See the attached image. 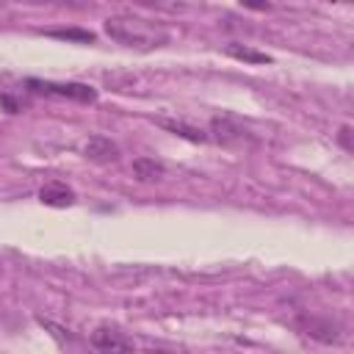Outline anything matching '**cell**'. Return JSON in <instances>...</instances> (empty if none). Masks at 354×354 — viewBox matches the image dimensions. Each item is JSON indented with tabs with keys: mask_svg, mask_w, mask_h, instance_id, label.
<instances>
[{
	"mask_svg": "<svg viewBox=\"0 0 354 354\" xmlns=\"http://www.w3.org/2000/svg\"><path fill=\"white\" fill-rule=\"evenodd\" d=\"M299 329L321 343H337L340 340V326L332 318H318V315H301Z\"/></svg>",
	"mask_w": 354,
	"mask_h": 354,
	"instance_id": "obj_5",
	"label": "cell"
},
{
	"mask_svg": "<svg viewBox=\"0 0 354 354\" xmlns=\"http://www.w3.org/2000/svg\"><path fill=\"white\" fill-rule=\"evenodd\" d=\"M44 36L61 39V41H77V44H91L94 41V33L83 30V28H53V30H44Z\"/></svg>",
	"mask_w": 354,
	"mask_h": 354,
	"instance_id": "obj_11",
	"label": "cell"
},
{
	"mask_svg": "<svg viewBox=\"0 0 354 354\" xmlns=\"http://www.w3.org/2000/svg\"><path fill=\"white\" fill-rule=\"evenodd\" d=\"M130 171L138 183H160L166 177V163L158 158H136Z\"/></svg>",
	"mask_w": 354,
	"mask_h": 354,
	"instance_id": "obj_7",
	"label": "cell"
},
{
	"mask_svg": "<svg viewBox=\"0 0 354 354\" xmlns=\"http://www.w3.org/2000/svg\"><path fill=\"white\" fill-rule=\"evenodd\" d=\"M83 158L91 163H116L119 160V147L108 136H91L83 147Z\"/></svg>",
	"mask_w": 354,
	"mask_h": 354,
	"instance_id": "obj_6",
	"label": "cell"
},
{
	"mask_svg": "<svg viewBox=\"0 0 354 354\" xmlns=\"http://www.w3.org/2000/svg\"><path fill=\"white\" fill-rule=\"evenodd\" d=\"M102 28H105V36H111L113 41H119L124 47H136V50H155V47H166L171 41V33L160 22L133 17V14L108 17Z\"/></svg>",
	"mask_w": 354,
	"mask_h": 354,
	"instance_id": "obj_1",
	"label": "cell"
},
{
	"mask_svg": "<svg viewBox=\"0 0 354 354\" xmlns=\"http://www.w3.org/2000/svg\"><path fill=\"white\" fill-rule=\"evenodd\" d=\"M158 124H160L163 130L180 136V138L194 141V144H205V141H207V133H205V130H199V127H194V124H188V122H183V119H158Z\"/></svg>",
	"mask_w": 354,
	"mask_h": 354,
	"instance_id": "obj_9",
	"label": "cell"
},
{
	"mask_svg": "<svg viewBox=\"0 0 354 354\" xmlns=\"http://www.w3.org/2000/svg\"><path fill=\"white\" fill-rule=\"evenodd\" d=\"M337 144H340L346 152H354V144H351V127H348V124H343V127L337 130Z\"/></svg>",
	"mask_w": 354,
	"mask_h": 354,
	"instance_id": "obj_14",
	"label": "cell"
},
{
	"mask_svg": "<svg viewBox=\"0 0 354 354\" xmlns=\"http://www.w3.org/2000/svg\"><path fill=\"white\" fill-rule=\"evenodd\" d=\"M88 340H91V346L100 348V351H133V346H136L124 332H119V329L111 326V324L97 326Z\"/></svg>",
	"mask_w": 354,
	"mask_h": 354,
	"instance_id": "obj_4",
	"label": "cell"
},
{
	"mask_svg": "<svg viewBox=\"0 0 354 354\" xmlns=\"http://www.w3.org/2000/svg\"><path fill=\"white\" fill-rule=\"evenodd\" d=\"M224 53L230 58H235V61H243V64H271L274 61L268 53H260V50H254L249 44H238V41H230L224 47Z\"/></svg>",
	"mask_w": 354,
	"mask_h": 354,
	"instance_id": "obj_10",
	"label": "cell"
},
{
	"mask_svg": "<svg viewBox=\"0 0 354 354\" xmlns=\"http://www.w3.org/2000/svg\"><path fill=\"white\" fill-rule=\"evenodd\" d=\"M39 199H41V205H50V207H69V205H75V191L66 188L64 183H47L39 191Z\"/></svg>",
	"mask_w": 354,
	"mask_h": 354,
	"instance_id": "obj_8",
	"label": "cell"
},
{
	"mask_svg": "<svg viewBox=\"0 0 354 354\" xmlns=\"http://www.w3.org/2000/svg\"><path fill=\"white\" fill-rule=\"evenodd\" d=\"M138 6H147V8H158V11H169V14H177V11H185L188 6L183 0H136Z\"/></svg>",
	"mask_w": 354,
	"mask_h": 354,
	"instance_id": "obj_12",
	"label": "cell"
},
{
	"mask_svg": "<svg viewBox=\"0 0 354 354\" xmlns=\"http://www.w3.org/2000/svg\"><path fill=\"white\" fill-rule=\"evenodd\" d=\"M207 138H213L221 147H243V144H254V133L232 113H216L210 119V130Z\"/></svg>",
	"mask_w": 354,
	"mask_h": 354,
	"instance_id": "obj_2",
	"label": "cell"
},
{
	"mask_svg": "<svg viewBox=\"0 0 354 354\" xmlns=\"http://www.w3.org/2000/svg\"><path fill=\"white\" fill-rule=\"evenodd\" d=\"M25 86L33 94H44V97H64V100H75V102H94L97 100V88H91L86 83H58V80L30 77Z\"/></svg>",
	"mask_w": 354,
	"mask_h": 354,
	"instance_id": "obj_3",
	"label": "cell"
},
{
	"mask_svg": "<svg viewBox=\"0 0 354 354\" xmlns=\"http://www.w3.org/2000/svg\"><path fill=\"white\" fill-rule=\"evenodd\" d=\"M238 3L252 11H271V0H238Z\"/></svg>",
	"mask_w": 354,
	"mask_h": 354,
	"instance_id": "obj_15",
	"label": "cell"
},
{
	"mask_svg": "<svg viewBox=\"0 0 354 354\" xmlns=\"http://www.w3.org/2000/svg\"><path fill=\"white\" fill-rule=\"evenodd\" d=\"M28 6H69V8H83L86 0H22Z\"/></svg>",
	"mask_w": 354,
	"mask_h": 354,
	"instance_id": "obj_13",
	"label": "cell"
},
{
	"mask_svg": "<svg viewBox=\"0 0 354 354\" xmlns=\"http://www.w3.org/2000/svg\"><path fill=\"white\" fill-rule=\"evenodd\" d=\"M329 3H351V0H329Z\"/></svg>",
	"mask_w": 354,
	"mask_h": 354,
	"instance_id": "obj_16",
	"label": "cell"
}]
</instances>
